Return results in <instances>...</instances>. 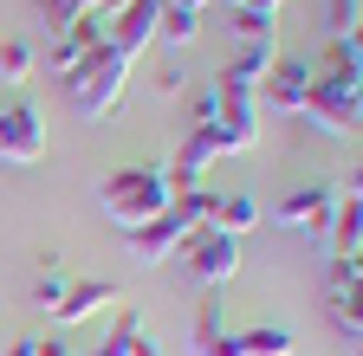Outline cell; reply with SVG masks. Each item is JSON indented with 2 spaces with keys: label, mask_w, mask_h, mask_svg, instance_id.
I'll use <instances>...</instances> for the list:
<instances>
[{
  "label": "cell",
  "mask_w": 363,
  "mask_h": 356,
  "mask_svg": "<svg viewBox=\"0 0 363 356\" xmlns=\"http://www.w3.org/2000/svg\"><path fill=\"white\" fill-rule=\"evenodd\" d=\"M169 201H175V188H169V168H156V162L117 168L111 182H104V195H98V207L117 220L123 234H130V227H143V220H156Z\"/></svg>",
  "instance_id": "obj_1"
},
{
  "label": "cell",
  "mask_w": 363,
  "mask_h": 356,
  "mask_svg": "<svg viewBox=\"0 0 363 356\" xmlns=\"http://www.w3.org/2000/svg\"><path fill=\"white\" fill-rule=\"evenodd\" d=\"M123 84H130V59H123L117 46H98V52H84V59L65 71V98H72V110H78L84 123H98V117L117 110Z\"/></svg>",
  "instance_id": "obj_2"
},
{
  "label": "cell",
  "mask_w": 363,
  "mask_h": 356,
  "mask_svg": "<svg viewBox=\"0 0 363 356\" xmlns=\"http://www.w3.org/2000/svg\"><path fill=\"white\" fill-rule=\"evenodd\" d=\"M240 259H247V246H240L234 234L201 227V234L182 240V265H189V279H195V285H208V292H227V285H234Z\"/></svg>",
  "instance_id": "obj_3"
},
{
  "label": "cell",
  "mask_w": 363,
  "mask_h": 356,
  "mask_svg": "<svg viewBox=\"0 0 363 356\" xmlns=\"http://www.w3.org/2000/svg\"><path fill=\"white\" fill-rule=\"evenodd\" d=\"M325 137H357V123H363V84H344V78H311V98L305 110Z\"/></svg>",
  "instance_id": "obj_4"
},
{
  "label": "cell",
  "mask_w": 363,
  "mask_h": 356,
  "mask_svg": "<svg viewBox=\"0 0 363 356\" xmlns=\"http://www.w3.org/2000/svg\"><path fill=\"white\" fill-rule=\"evenodd\" d=\"M337 201H344V188H337V182H311V188H298V195H286L279 207H272V220H279L286 234L325 240V234H331V214H337Z\"/></svg>",
  "instance_id": "obj_5"
},
{
  "label": "cell",
  "mask_w": 363,
  "mask_h": 356,
  "mask_svg": "<svg viewBox=\"0 0 363 356\" xmlns=\"http://www.w3.org/2000/svg\"><path fill=\"white\" fill-rule=\"evenodd\" d=\"M195 137H208L214 156H240L259 143V98H220V110L195 130Z\"/></svg>",
  "instance_id": "obj_6"
},
{
  "label": "cell",
  "mask_w": 363,
  "mask_h": 356,
  "mask_svg": "<svg viewBox=\"0 0 363 356\" xmlns=\"http://www.w3.org/2000/svg\"><path fill=\"white\" fill-rule=\"evenodd\" d=\"M123 298V285L117 279H104V272H72V285H65V298L45 311V324H52L59 337L72 331V324H84L91 311H104V304H117Z\"/></svg>",
  "instance_id": "obj_7"
},
{
  "label": "cell",
  "mask_w": 363,
  "mask_h": 356,
  "mask_svg": "<svg viewBox=\"0 0 363 356\" xmlns=\"http://www.w3.org/2000/svg\"><path fill=\"white\" fill-rule=\"evenodd\" d=\"M45 156V117L33 104H7L0 110V162L7 168H33Z\"/></svg>",
  "instance_id": "obj_8"
},
{
  "label": "cell",
  "mask_w": 363,
  "mask_h": 356,
  "mask_svg": "<svg viewBox=\"0 0 363 356\" xmlns=\"http://www.w3.org/2000/svg\"><path fill=\"white\" fill-rule=\"evenodd\" d=\"M272 59H279V46H272V39H259V46H240L234 59L220 65L214 91H220V98H253L259 84H266V71H272Z\"/></svg>",
  "instance_id": "obj_9"
},
{
  "label": "cell",
  "mask_w": 363,
  "mask_h": 356,
  "mask_svg": "<svg viewBox=\"0 0 363 356\" xmlns=\"http://www.w3.org/2000/svg\"><path fill=\"white\" fill-rule=\"evenodd\" d=\"M311 78H318V65L311 59H272V71H266V84H259V104H272V110H305V98H311Z\"/></svg>",
  "instance_id": "obj_10"
},
{
  "label": "cell",
  "mask_w": 363,
  "mask_h": 356,
  "mask_svg": "<svg viewBox=\"0 0 363 356\" xmlns=\"http://www.w3.org/2000/svg\"><path fill=\"white\" fill-rule=\"evenodd\" d=\"M156 20H162V0H130V7L111 20V46L136 65V59L150 52V39H156Z\"/></svg>",
  "instance_id": "obj_11"
},
{
  "label": "cell",
  "mask_w": 363,
  "mask_h": 356,
  "mask_svg": "<svg viewBox=\"0 0 363 356\" xmlns=\"http://www.w3.org/2000/svg\"><path fill=\"white\" fill-rule=\"evenodd\" d=\"M123 240H130V253H136V259H169V253H182L189 227H182V220H175V214L162 207L156 220H143V227H130Z\"/></svg>",
  "instance_id": "obj_12"
},
{
  "label": "cell",
  "mask_w": 363,
  "mask_h": 356,
  "mask_svg": "<svg viewBox=\"0 0 363 356\" xmlns=\"http://www.w3.org/2000/svg\"><path fill=\"white\" fill-rule=\"evenodd\" d=\"M325 246H331V259H357V246H363V195H357V182L344 188V201H337V214H331Z\"/></svg>",
  "instance_id": "obj_13"
},
{
  "label": "cell",
  "mask_w": 363,
  "mask_h": 356,
  "mask_svg": "<svg viewBox=\"0 0 363 356\" xmlns=\"http://www.w3.org/2000/svg\"><path fill=\"white\" fill-rule=\"evenodd\" d=\"M208 162H214L208 137H195V130H189V143H182V149H175V162H169V188H175V195H189V188H201V175H208Z\"/></svg>",
  "instance_id": "obj_14"
},
{
  "label": "cell",
  "mask_w": 363,
  "mask_h": 356,
  "mask_svg": "<svg viewBox=\"0 0 363 356\" xmlns=\"http://www.w3.org/2000/svg\"><path fill=\"white\" fill-rule=\"evenodd\" d=\"M253 227H259V201H253V195H220V201H214V234H234V240H240V234H253Z\"/></svg>",
  "instance_id": "obj_15"
},
{
  "label": "cell",
  "mask_w": 363,
  "mask_h": 356,
  "mask_svg": "<svg viewBox=\"0 0 363 356\" xmlns=\"http://www.w3.org/2000/svg\"><path fill=\"white\" fill-rule=\"evenodd\" d=\"M33 71H39V46H33V39L26 33L0 39V78H7V84H26Z\"/></svg>",
  "instance_id": "obj_16"
},
{
  "label": "cell",
  "mask_w": 363,
  "mask_h": 356,
  "mask_svg": "<svg viewBox=\"0 0 363 356\" xmlns=\"http://www.w3.org/2000/svg\"><path fill=\"white\" fill-rule=\"evenodd\" d=\"M318 78L363 84V46H357V39H331V52H325V65H318Z\"/></svg>",
  "instance_id": "obj_17"
},
{
  "label": "cell",
  "mask_w": 363,
  "mask_h": 356,
  "mask_svg": "<svg viewBox=\"0 0 363 356\" xmlns=\"http://www.w3.org/2000/svg\"><path fill=\"white\" fill-rule=\"evenodd\" d=\"M156 39H169V46H195V39H201V13H189V7H162Z\"/></svg>",
  "instance_id": "obj_18"
},
{
  "label": "cell",
  "mask_w": 363,
  "mask_h": 356,
  "mask_svg": "<svg viewBox=\"0 0 363 356\" xmlns=\"http://www.w3.org/2000/svg\"><path fill=\"white\" fill-rule=\"evenodd\" d=\"M136 337H143V311H130V304H123V311H117V324H111V337L91 350V356H130Z\"/></svg>",
  "instance_id": "obj_19"
},
{
  "label": "cell",
  "mask_w": 363,
  "mask_h": 356,
  "mask_svg": "<svg viewBox=\"0 0 363 356\" xmlns=\"http://www.w3.org/2000/svg\"><path fill=\"white\" fill-rule=\"evenodd\" d=\"M357 285H363V265H357V259H331L325 304H357Z\"/></svg>",
  "instance_id": "obj_20"
},
{
  "label": "cell",
  "mask_w": 363,
  "mask_h": 356,
  "mask_svg": "<svg viewBox=\"0 0 363 356\" xmlns=\"http://www.w3.org/2000/svg\"><path fill=\"white\" fill-rule=\"evenodd\" d=\"M357 20H363V0H325V33L331 39H357Z\"/></svg>",
  "instance_id": "obj_21"
},
{
  "label": "cell",
  "mask_w": 363,
  "mask_h": 356,
  "mask_svg": "<svg viewBox=\"0 0 363 356\" xmlns=\"http://www.w3.org/2000/svg\"><path fill=\"white\" fill-rule=\"evenodd\" d=\"M272 33H279V20H272V13L234 7V39H240V46H259V39H272Z\"/></svg>",
  "instance_id": "obj_22"
},
{
  "label": "cell",
  "mask_w": 363,
  "mask_h": 356,
  "mask_svg": "<svg viewBox=\"0 0 363 356\" xmlns=\"http://www.w3.org/2000/svg\"><path fill=\"white\" fill-rule=\"evenodd\" d=\"M84 7H98V0H39V20H45V33L59 39V33H65V26H72Z\"/></svg>",
  "instance_id": "obj_23"
},
{
  "label": "cell",
  "mask_w": 363,
  "mask_h": 356,
  "mask_svg": "<svg viewBox=\"0 0 363 356\" xmlns=\"http://www.w3.org/2000/svg\"><path fill=\"white\" fill-rule=\"evenodd\" d=\"M65 285H72V272H65V265H45V272H39V285H33L39 311H52V304L65 298Z\"/></svg>",
  "instance_id": "obj_24"
},
{
  "label": "cell",
  "mask_w": 363,
  "mask_h": 356,
  "mask_svg": "<svg viewBox=\"0 0 363 356\" xmlns=\"http://www.w3.org/2000/svg\"><path fill=\"white\" fill-rule=\"evenodd\" d=\"M78 59H84V52H78V46H72V39H52V46H45V71H52V78H59V84H65V71H72V65H78Z\"/></svg>",
  "instance_id": "obj_25"
},
{
  "label": "cell",
  "mask_w": 363,
  "mask_h": 356,
  "mask_svg": "<svg viewBox=\"0 0 363 356\" xmlns=\"http://www.w3.org/2000/svg\"><path fill=\"white\" fill-rule=\"evenodd\" d=\"M182 84H189V78H182V65H162V71H156V91H162V98H175Z\"/></svg>",
  "instance_id": "obj_26"
},
{
  "label": "cell",
  "mask_w": 363,
  "mask_h": 356,
  "mask_svg": "<svg viewBox=\"0 0 363 356\" xmlns=\"http://www.w3.org/2000/svg\"><path fill=\"white\" fill-rule=\"evenodd\" d=\"M214 110H220V91H214V84H208V91H201V98H195V130H201V123H208V117H214Z\"/></svg>",
  "instance_id": "obj_27"
},
{
  "label": "cell",
  "mask_w": 363,
  "mask_h": 356,
  "mask_svg": "<svg viewBox=\"0 0 363 356\" xmlns=\"http://www.w3.org/2000/svg\"><path fill=\"white\" fill-rule=\"evenodd\" d=\"M39 356H72V343H65V337L52 331V337H39Z\"/></svg>",
  "instance_id": "obj_28"
},
{
  "label": "cell",
  "mask_w": 363,
  "mask_h": 356,
  "mask_svg": "<svg viewBox=\"0 0 363 356\" xmlns=\"http://www.w3.org/2000/svg\"><path fill=\"white\" fill-rule=\"evenodd\" d=\"M0 356H39V337H13V343L0 350Z\"/></svg>",
  "instance_id": "obj_29"
},
{
  "label": "cell",
  "mask_w": 363,
  "mask_h": 356,
  "mask_svg": "<svg viewBox=\"0 0 363 356\" xmlns=\"http://www.w3.org/2000/svg\"><path fill=\"white\" fill-rule=\"evenodd\" d=\"M130 356H162V343H156V337L143 331V337H136V343H130Z\"/></svg>",
  "instance_id": "obj_30"
},
{
  "label": "cell",
  "mask_w": 363,
  "mask_h": 356,
  "mask_svg": "<svg viewBox=\"0 0 363 356\" xmlns=\"http://www.w3.org/2000/svg\"><path fill=\"white\" fill-rule=\"evenodd\" d=\"M98 7H104V13H123V7H130V0H98Z\"/></svg>",
  "instance_id": "obj_31"
}]
</instances>
